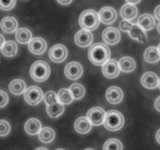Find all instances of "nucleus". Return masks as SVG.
Listing matches in <instances>:
<instances>
[{
    "label": "nucleus",
    "mask_w": 160,
    "mask_h": 150,
    "mask_svg": "<svg viewBox=\"0 0 160 150\" xmlns=\"http://www.w3.org/2000/svg\"><path fill=\"white\" fill-rule=\"evenodd\" d=\"M88 59L96 66L104 65L110 57L109 47L103 43H95L88 50Z\"/></svg>",
    "instance_id": "1"
},
{
    "label": "nucleus",
    "mask_w": 160,
    "mask_h": 150,
    "mask_svg": "<svg viewBox=\"0 0 160 150\" xmlns=\"http://www.w3.org/2000/svg\"><path fill=\"white\" fill-rule=\"evenodd\" d=\"M100 23L98 12L94 9H86L83 11L79 17V24L82 29L94 31L98 27Z\"/></svg>",
    "instance_id": "2"
},
{
    "label": "nucleus",
    "mask_w": 160,
    "mask_h": 150,
    "mask_svg": "<svg viewBox=\"0 0 160 150\" xmlns=\"http://www.w3.org/2000/svg\"><path fill=\"white\" fill-rule=\"evenodd\" d=\"M51 73V68L46 62L38 60L31 65L30 68V75L34 81L43 82L46 81Z\"/></svg>",
    "instance_id": "3"
},
{
    "label": "nucleus",
    "mask_w": 160,
    "mask_h": 150,
    "mask_svg": "<svg viewBox=\"0 0 160 150\" xmlns=\"http://www.w3.org/2000/svg\"><path fill=\"white\" fill-rule=\"evenodd\" d=\"M124 123L125 119L123 114L120 111L112 109L106 112V119L103 124L109 131H117L123 128Z\"/></svg>",
    "instance_id": "4"
},
{
    "label": "nucleus",
    "mask_w": 160,
    "mask_h": 150,
    "mask_svg": "<svg viewBox=\"0 0 160 150\" xmlns=\"http://www.w3.org/2000/svg\"><path fill=\"white\" fill-rule=\"evenodd\" d=\"M120 28L121 31L128 32L130 37L134 40L143 43L146 42L148 40L146 33L139 25L134 24L130 21L123 20V21L120 22Z\"/></svg>",
    "instance_id": "5"
},
{
    "label": "nucleus",
    "mask_w": 160,
    "mask_h": 150,
    "mask_svg": "<svg viewBox=\"0 0 160 150\" xmlns=\"http://www.w3.org/2000/svg\"><path fill=\"white\" fill-rule=\"evenodd\" d=\"M23 97L28 104L35 106L43 99L44 94L42 89L38 86H31L27 88Z\"/></svg>",
    "instance_id": "6"
},
{
    "label": "nucleus",
    "mask_w": 160,
    "mask_h": 150,
    "mask_svg": "<svg viewBox=\"0 0 160 150\" xmlns=\"http://www.w3.org/2000/svg\"><path fill=\"white\" fill-rule=\"evenodd\" d=\"M67 56H68V51L66 46L62 44H56L53 45L48 52L49 59L52 62L57 63L63 62L67 58Z\"/></svg>",
    "instance_id": "7"
},
{
    "label": "nucleus",
    "mask_w": 160,
    "mask_h": 150,
    "mask_svg": "<svg viewBox=\"0 0 160 150\" xmlns=\"http://www.w3.org/2000/svg\"><path fill=\"white\" fill-rule=\"evenodd\" d=\"M120 62H117L116 59H109L104 65H102V71L103 75L109 79L115 78L120 74Z\"/></svg>",
    "instance_id": "8"
},
{
    "label": "nucleus",
    "mask_w": 160,
    "mask_h": 150,
    "mask_svg": "<svg viewBox=\"0 0 160 150\" xmlns=\"http://www.w3.org/2000/svg\"><path fill=\"white\" fill-rule=\"evenodd\" d=\"M64 73L68 79L75 81L82 76L83 67L80 62L73 61L67 64L64 69Z\"/></svg>",
    "instance_id": "9"
},
{
    "label": "nucleus",
    "mask_w": 160,
    "mask_h": 150,
    "mask_svg": "<svg viewBox=\"0 0 160 150\" xmlns=\"http://www.w3.org/2000/svg\"><path fill=\"white\" fill-rule=\"evenodd\" d=\"M106 116V112L104 109L98 106L92 108L87 112V117L94 126H99L104 123Z\"/></svg>",
    "instance_id": "10"
},
{
    "label": "nucleus",
    "mask_w": 160,
    "mask_h": 150,
    "mask_svg": "<svg viewBox=\"0 0 160 150\" xmlns=\"http://www.w3.org/2000/svg\"><path fill=\"white\" fill-rule=\"evenodd\" d=\"M102 37L105 43L107 45H114L120 42L121 35H120V31L117 28L109 27V28H106L102 31Z\"/></svg>",
    "instance_id": "11"
},
{
    "label": "nucleus",
    "mask_w": 160,
    "mask_h": 150,
    "mask_svg": "<svg viewBox=\"0 0 160 150\" xmlns=\"http://www.w3.org/2000/svg\"><path fill=\"white\" fill-rule=\"evenodd\" d=\"M98 17L102 23L104 24L110 25L116 21L117 18V12L110 6L102 7L98 12Z\"/></svg>",
    "instance_id": "12"
},
{
    "label": "nucleus",
    "mask_w": 160,
    "mask_h": 150,
    "mask_svg": "<svg viewBox=\"0 0 160 150\" xmlns=\"http://www.w3.org/2000/svg\"><path fill=\"white\" fill-rule=\"evenodd\" d=\"M93 41V35L87 30L81 29L76 33L74 37V42L78 46L85 48L90 45Z\"/></svg>",
    "instance_id": "13"
},
{
    "label": "nucleus",
    "mask_w": 160,
    "mask_h": 150,
    "mask_svg": "<svg viewBox=\"0 0 160 150\" xmlns=\"http://www.w3.org/2000/svg\"><path fill=\"white\" fill-rule=\"evenodd\" d=\"M159 78L154 72H145L141 78V84L147 89H155L159 86Z\"/></svg>",
    "instance_id": "14"
},
{
    "label": "nucleus",
    "mask_w": 160,
    "mask_h": 150,
    "mask_svg": "<svg viewBox=\"0 0 160 150\" xmlns=\"http://www.w3.org/2000/svg\"><path fill=\"white\" fill-rule=\"evenodd\" d=\"M47 48L46 42L40 37L34 38L28 44V49L31 53L35 55H42L45 52Z\"/></svg>",
    "instance_id": "15"
},
{
    "label": "nucleus",
    "mask_w": 160,
    "mask_h": 150,
    "mask_svg": "<svg viewBox=\"0 0 160 150\" xmlns=\"http://www.w3.org/2000/svg\"><path fill=\"white\" fill-rule=\"evenodd\" d=\"M106 100L111 104H118L123 100V93L120 88L112 86L107 89L106 93Z\"/></svg>",
    "instance_id": "16"
},
{
    "label": "nucleus",
    "mask_w": 160,
    "mask_h": 150,
    "mask_svg": "<svg viewBox=\"0 0 160 150\" xmlns=\"http://www.w3.org/2000/svg\"><path fill=\"white\" fill-rule=\"evenodd\" d=\"M120 13L123 20L131 21V20H133L137 17L138 10V8L134 5L127 3V4H124L120 8Z\"/></svg>",
    "instance_id": "17"
},
{
    "label": "nucleus",
    "mask_w": 160,
    "mask_h": 150,
    "mask_svg": "<svg viewBox=\"0 0 160 150\" xmlns=\"http://www.w3.org/2000/svg\"><path fill=\"white\" fill-rule=\"evenodd\" d=\"M92 123L88 117H78L74 122V129L79 134H87L92 130Z\"/></svg>",
    "instance_id": "18"
},
{
    "label": "nucleus",
    "mask_w": 160,
    "mask_h": 150,
    "mask_svg": "<svg viewBox=\"0 0 160 150\" xmlns=\"http://www.w3.org/2000/svg\"><path fill=\"white\" fill-rule=\"evenodd\" d=\"M2 31H4L5 33L10 34V33L17 31V28H18V22L17 19L12 17H6L2 20L1 24Z\"/></svg>",
    "instance_id": "19"
},
{
    "label": "nucleus",
    "mask_w": 160,
    "mask_h": 150,
    "mask_svg": "<svg viewBox=\"0 0 160 150\" xmlns=\"http://www.w3.org/2000/svg\"><path fill=\"white\" fill-rule=\"evenodd\" d=\"M138 25H139L144 31H150L156 26V20L151 14H142L138 19Z\"/></svg>",
    "instance_id": "20"
},
{
    "label": "nucleus",
    "mask_w": 160,
    "mask_h": 150,
    "mask_svg": "<svg viewBox=\"0 0 160 150\" xmlns=\"http://www.w3.org/2000/svg\"><path fill=\"white\" fill-rule=\"evenodd\" d=\"M42 123L37 118H30L25 122L24 130L30 135H36L42 130Z\"/></svg>",
    "instance_id": "21"
},
{
    "label": "nucleus",
    "mask_w": 160,
    "mask_h": 150,
    "mask_svg": "<svg viewBox=\"0 0 160 150\" xmlns=\"http://www.w3.org/2000/svg\"><path fill=\"white\" fill-rule=\"evenodd\" d=\"M144 59L148 63H156L160 60L159 48L155 46H150L144 52Z\"/></svg>",
    "instance_id": "22"
},
{
    "label": "nucleus",
    "mask_w": 160,
    "mask_h": 150,
    "mask_svg": "<svg viewBox=\"0 0 160 150\" xmlns=\"http://www.w3.org/2000/svg\"><path fill=\"white\" fill-rule=\"evenodd\" d=\"M9 91L15 95L24 94L26 92V83L22 79H15L10 82L9 85Z\"/></svg>",
    "instance_id": "23"
},
{
    "label": "nucleus",
    "mask_w": 160,
    "mask_h": 150,
    "mask_svg": "<svg viewBox=\"0 0 160 150\" xmlns=\"http://www.w3.org/2000/svg\"><path fill=\"white\" fill-rule=\"evenodd\" d=\"M16 39L20 44H29L32 40V33L28 28H19L15 34Z\"/></svg>",
    "instance_id": "24"
},
{
    "label": "nucleus",
    "mask_w": 160,
    "mask_h": 150,
    "mask_svg": "<svg viewBox=\"0 0 160 150\" xmlns=\"http://www.w3.org/2000/svg\"><path fill=\"white\" fill-rule=\"evenodd\" d=\"M56 136L54 130L49 127H45L42 128L38 134V138L42 142L45 144L50 143L52 142Z\"/></svg>",
    "instance_id": "25"
},
{
    "label": "nucleus",
    "mask_w": 160,
    "mask_h": 150,
    "mask_svg": "<svg viewBox=\"0 0 160 150\" xmlns=\"http://www.w3.org/2000/svg\"><path fill=\"white\" fill-rule=\"evenodd\" d=\"M17 45L13 41H7L1 48V52L6 57H13L17 54Z\"/></svg>",
    "instance_id": "26"
},
{
    "label": "nucleus",
    "mask_w": 160,
    "mask_h": 150,
    "mask_svg": "<svg viewBox=\"0 0 160 150\" xmlns=\"http://www.w3.org/2000/svg\"><path fill=\"white\" fill-rule=\"evenodd\" d=\"M63 106L64 105L61 104L59 102L55 103V104L47 106V113L51 118H58L63 113L64 109H65Z\"/></svg>",
    "instance_id": "27"
},
{
    "label": "nucleus",
    "mask_w": 160,
    "mask_h": 150,
    "mask_svg": "<svg viewBox=\"0 0 160 150\" xmlns=\"http://www.w3.org/2000/svg\"><path fill=\"white\" fill-rule=\"evenodd\" d=\"M119 62H120L121 70L125 73L132 72L136 67L135 61L130 56H124V57L121 58Z\"/></svg>",
    "instance_id": "28"
},
{
    "label": "nucleus",
    "mask_w": 160,
    "mask_h": 150,
    "mask_svg": "<svg viewBox=\"0 0 160 150\" xmlns=\"http://www.w3.org/2000/svg\"><path fill=\"white\" fill-rule=\"evenodd\" d=\"M58 101L62 105H68L73 101V96L70 89L62 88L57 94Z\"/></svg>",
    "instance_id": "29"
},
{
    "label": "nucleus",
    "mask_w": 160,
    "mask_h": 150,
    "mask_svg": "<svg viewBox=\"0 0 160 150\" xmlns=\"http://www.w3.org/2000/svg\"><path fill=\"white\" fill-rule=\"evenodd\" d=\"M69 89H70V92L72 93L75 100L81 99L85 94V89H84V86L81 84H78V83L73 84Z\"/></svg>",
    "instance_id": "30"
},
{
    "label": "nucleus",
    "mask_w": 160,
    "mask_h": 150,
    "mask_svg": "<svg viewBox=\"0 0 160 150\" xmlns=\"http://www.w3.org/2000/svg\"><path fill=\"white\" fill-rule=\"evenodd\" d=\"M122 142L117 138H110L103 145V150H123Z\"/></svg>",
    "instance_id": "31"
},
{
    "label": "nucleus",
    "mask_w": 160,
    "mask_h": 150,
    "mask_svg": "<svg viewBox=\"0 0 160 150\" xmlns=\"http://www.w3.org/2000/svg\"><path fill=\"white\" fill-rule=\"evenodd\" d=\"M44 101H45V104L47 106H50V105L55 104V103L58 102V96L57 94L53 91H48L46 93L44 94Z\"/></svg>",
    "instance_id": "32"
},
{
    "label": "nucleus",
    "mask_w": 160,
    "mask_h": 150,
    "mask_svg": "<svg viewBox=\"0 0 160 150\" xmlns=\"http://www.w3.org/2000/svg\"><path fill=\"white\" fill-rule=\"evenodd\" d=\"M17 0H0V8L2 10H10L13 9Z\"/></svg>",
    "instance_id": "33"
},
{
    "label": "nucleus",
    "mask_w": 160,
    "mask_h": 150,
    "mask_svg": "<svg viewBox=\"0 0 160 150\" xmlns=\"http://www.w3.org/2000/svg\"><path fill=\"white\" fill-rule=\"evenodd\" d=\"M11 130V126L9 123V122H7L5 120H0V134H1L2 137L5 135H7L9 133Z\"/></svg>",
    "instance_id": "34"
},
{
    "label": "nucleus",
    "mask_w": 160,
    "mask_h": 150,
    "mask_svg": "<svg viewBox=\"0 0 160 150\" xmlns=\"http://www.w3.org/2000/svg\"><path fill=\"white\" fill-rule=\"evenodd\" d=\"M0 94H1V108H3L9 102V97H8V95L4 92V91H0Z\"/></svg>",
    "instance_id": "35"
},
{
    "label": "nucleus",
    "mask_w": 160,
    "mask_h": 150,
    "mask_svg": "<svg viewBox=\"0 0 160 150\" xmlns=\"http://www.w3.org/2000/svg\"><path fill=\"white\" fill-rule=\"evenodd\" d=\"M154 16L156 19H157L158 20H160V5L156 6V9H155Z\"/></svg>",
    "instance_id": "36"
},
{
    "label": "nucleus",
    "mask_w": 160,
    "mask_h": 150,
    "mask_svg": "<svg viewBox=\"0 0 160 150\" xmlns=\"http://www.w3.org/2000/svg\"><path fill=\"white\" fill-rule=\"evenodd\" d=\"M154 106L156 110L160 112V96L158 97V98L156 99V101H155V103H154Z\"/></svg>",
    "instance_id": "37"
},
{
    "label": "nucleus",
    "mask_w": 160,
    "mask_h": 150,
    "mask_svg": "<svg viewBox=\"0 0 160 150\" xmlns=\"http://www.w3.org/2000/svg\"><path fill=\"white\" fill-rule=\"evenodd\" d=\"M59 4L62 5V6H67V5L70 4L73 0H56Z\"/></svg>",
    "instance_id": "38"
},
{
    "label": "nucleus",
    "mask_w": 160,
    "mask_h": 150,
    "mask_svg": "<svg viewBox=\"0 0 160 150\" xmlns=\"http://www.w3.org/2000/svg\"><path fill=\"white\" fill-rule=\"evenodd\" d=\"M125 1L127 2L128 3H129V4H131V5H137L138 3L140 2L142 0H125Z\"/></svg>",
    "instance_id": "39"
},
{
    "label": "nucleus",
    "mask_w": 160,
    "mask_h": 150,
    "mask_svg": "<svg viewBox=\"0 0 160 150\" xmlns=\"http://www.w3.org/2000/svg\"><path fill=\"white\" fill-rule=\"evenodd\" d=\"M156 141H157L158 143L160 145V128L159 130L157 131V132H156Z\"/></svg>",
    "instance_id": "40"
},
{
    "label": "nucleus",
    "mask_w": 160,
    "mask_h": 150,
    "mask_svg": "<svg viewBox=\"0 0 160 150\" xmlns=\"http://www.w3.org/2000/svg\"><path fill=\"white\" fill-rule=\"evenodd\" d=\"M0 38H1V48L5 45V41H4V37L2 35H0Z\"/></svg>",
    "instance_id": "41"
},
{
    "label": "nucleus",
    "mask_w": 160,
    "mask_h": 150,
    "mask_svg": "<svg viewBox=\"0 0 160 150\" xmlns=\"http://www.w3.org/2000/svg\"><path fill=\"white\" fill-rule=\"evenodd\" d=\"M35 150H48L46 148H44V147H40V148H36Z\"/></svg>",
    "instance_id": "42"
},
{
    "label": "nucleus",
    "mask_w": 160,
    "mask_h": 150,
    "mask_svg": "<svg viewBox=\"0 0 160 150\" xmlns=\"http://www.w3.org/2000/svg\"><path fill=\"white\" fill-rule=\"evenodd\" d=\"M157 31H158V32L160 34V22L159 23V24L157 25Z\"/></svg>",
    "instance_id": "43"
},
{
    "label": "nucleus",
    "mask_w": 160,
    "mask_h": 150,
    "mask_svg": "<svg viewBox=\"0 0 160 150\" xmlns=\"http://www.w3.org/2000/svg\"><path fill=\"white\" fill-rule=\"evenodd\" d=\"M84 150H94V149H92V148H86V149Z\"/></svg>",
    "instance_id": "44"
},
{
    "label": "nucleus",
    "mask_w": 160,
    "mask_h": 150,
    "mask_svg": "<svg viewBox=\"0 0 160 150\" xmlns=\"http://www.w3.org/2000/svg\"><path fill=\"white\" fill-rule=\"evenodd\" d=\"M158 48H159V52H160V43L159 44V47H158Z\"/></svg>",
    "instance_id": "45"
},
{
    "label": "nucleus",
    "mask_w": 160,
    "mask_h": 150,
    "mask_svg": "<svg viewBox=\"0 0 160 150\" xmlns=\"http://www.w3.org/2000/svg\"><path fill=\"white\" fill-rule=\"evenodd\" d=\"M56 150H65V149H63V148H58V149Z\"/></svg>",
    "instance_id": "46"
},
{
    "label": "nucleus",
    "mask_w": 160,
    "mask_h": 150,
    "mask_svg": "<svg viewBox=\"0 0 160 150\" xmlns=\"http://www.w3.org/2000/svg\"><path fill=\"white\" fill-rule=\"evenodd\" d=\"M159 89H160V79H159Z\"/></svg>",
    "instance_id": "47"
}]
</instances>
